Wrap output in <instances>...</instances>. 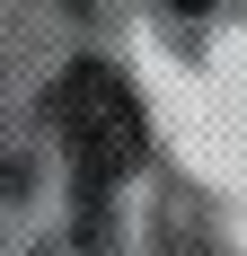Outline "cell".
Listing matches in <instances>:
<instances>
[{"label": "cell", "mask_w": 247, "mask_h": 256, "mask_svg": "<svg viewBox=\"0 0 247 256\" xmlns=\"http://www.w3.org/2000/svg\"><path fill=\"white\" fill-rule=\"evenodd\" d=\"M176 9H203V0H176Z\"/></svg>", "instance_id": "7a4b0ae2"}, {"label": "cell", "mask_w": 247, "mask_h": 256, "mask_svg": "<svg viewBox=\"0 0 247 256\" xmlns=\"http://www.w3.org/2000/svg\"><path fill=\"white\" fill-rule=\"evenodd\" d=\"M53 115H62V142H71L80 177L98 186V194H106L115 177H132V168H142V150H150L142 98H132L106 62H71V71H62V88H53Z\"/></svg>", "instance_id": "6da1fadb"}]
</instances>
